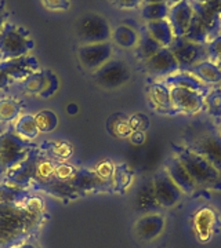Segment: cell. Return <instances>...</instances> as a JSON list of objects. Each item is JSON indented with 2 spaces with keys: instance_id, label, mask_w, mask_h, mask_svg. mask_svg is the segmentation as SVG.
<instances>
[{
  "instance_id": "cell-53",
  "label": "cell",
  "mask_w": 221,
  "mask_h": 248,
  "mask_svg": "<svg viewBox=\"0 0 221 248\" xmlns=\"http://www.w3.org/2000/svg\"><path fill=\"white\" fill-rule=\"evenodd\" d=\"M217 63H219V65H220V66H221V55H220V58L217 60Z\"/></svg>"
},
{
  "instance_id": "cell-46",
  "label": "cell",
  "mask_w": 221,
  "mask_h": 248,
  "mask_svg": "<svg viewBox=\"0 0 221 248\" xmlns=\"http://www.w3.org/2000/svg\"><path fill=\"white\" fill-rule=\"evenodd\" d=\"M13 84H14V81L10 79L9 76L3 72V69L0 68V90H7Z\"/></svg>"
},
{
  "instance_id": "cell-8",
  "label": "cell",
  "mask_w": 221,
  "mask_h": 248,
  "mask_svg": "<svg viewBox=\"0 0 221 248\" xmlns=\"http://www.w3.org/2000/svg\"><path fill=\"white\" fill-rule=\"evenodd\" d=\"M132 79L130 66L122 60L111 58L101 68L93 72L94 83L105 90H115L123 87Z\"/></svg>"
},
{
  "instance_id": "cell-22",
  "label": "cell",
  "mask_w": 221,
  "mask_h": 248,
  "mask_svg": "<svg viewBox=\"0 0 221 248\" xmlns=\"http://www.w3.org/2000/svg\"><path fill=\"white\" fill-rule=\"evenodd\" d=\"M134 207H136V211L141 215L148 213H162L155 199L152 179H147L138 186L136 197H134Z\"/></svg>"
},
{
  "instance_id": "cell-40",
  "label": "cell",
  "mask_w": 221,
  "mask_h": 248,
  "mask_svg": "<svg viewBox=\"0 0 221 248\" xmlns=\"http://www.w3.org/2000/svg\"><path fill=\"white\" fill-rule=\"evenodd\" d=\"M93 171L96 172L101 181H104L105 184L109 185L111 187V179H112V175H114V171H115V163L112 160L109 159H104L101 161H98L97 164L94 166Z\"/></svg>"
},
{
  "instance_id": "cell-43",
  "label": "cell",
  "mask_w": 221,
  "mask_h": 248,
  "mask_svg": "<svg viewBox=\"0 0 221 248\" xmlns=\"http://www.w3.org/2000/svg\"><path fill=\"white\" fill-rule=\"evenodd\" d=\"M40 3L50 11H68L71 9V0H40Z\"/></svg>"
},
{
  "instance_id": "cell-21",
  "label": "cell",
  "mask_w": 221,
  "mask_h": 248,
  "mask_svg": "<svg viewBox=\"0 0 221 248\" xmlns=\"http://www.w3.org/2000/svg\"><path fill=\"white\" fill-rule=\"evenodd\" d=\"M162 80L168 84L169 87L194 90V91L202 93V94H206L210 90L209 86H206L204 81H201L195 75H192L189 71H186V69H178L177 72L169 75L168 78Z\"/></svg>"
},
{
  "instance_id": "cell-37",
  "label": "cell",
  "mask_w": 221,
  "mask_h": 248,
  "mask_svg": "<svg viewBox=\"0 0 221 248\" xmlns=\"http://www.w3.org/2000/svg\"><path fill=\"white\" fill-rule=\"evenodd\" d=\"M44 87V72L43 69L31 73L21 81V89L28 95H39Z\"/></svg>"
},
{
  "instance_id": "cell-2",
  "label": "cell",
  "mask_w": 221,
  "mask_h": 248,
  "mask_svg": "<svg viewBox=\"0 0 221 248\" xmlns=\"http://www.w3.org/2000/svg\"><path fill=\"white\" fill-rule=\"evenodd\" d=\"M180 143L212 163L221 172V133L210 119H198L188 124Z\"/></svg>"
},
{
  "instance_id": "cell-25",
  "label": "cell",
  "mask_w": 221,
  "mask_h": 248,
  "mask_svg": "<svg viewBox=\"0 0 221 248\" xmlns=\"http://www.w3.org/2000/svg\"><path fill=\"white\" fill-rule=\"evenodd\" d=\"M40 151L46 153L49 157L55 163H65L69 161L75 153V148L71 142L67 140H57V141H46L39 145Z\"/></svg>"
},
{
  "instance_id": "cell-45",
  "label": "cell",
  "mask_w": 221,
  "mask_h": 248,
  "mask_svg": "<svg viewBox=\"0 0 221 248\" xmlns=\"http://www.w3.org/2000/svg\"><path fill=\"white\" fill-rule=\"evenodd\" d=\"M132 145L134 146H141L142 143H145L147 141V133H142V131H132L130 137L127 138Z\"/></svg>"
},
{
  "instance_id": "cell-54",
  "label": "cell",
  "mask_w": 221,
  "mask_h": 248,
  "mask_svg": "<svg viewBox=\"0 0 221 248\" xmlns=\"http://www.w3.org/2000/svg\"><path fill=\"white\" fill-rule=\"evenodd\" d=\"M217 125H219V130H220V133H221V122L219 124H217Z\"/></svg>"
},
{
  "instance_id": "cell-35",
  "label": "cell",
  "mask_w": 221,
  "mask_h": 248,
  "mask_svg": "<svg viewBox=\"0 0 221 248\" xmlns=\"http://www.w3.org/2000/svg\"><path fill=\"white\" fill-rule=\"evenodd\" d=\"M170 11V6L168 3H151V4H142L140 14L145 22L151 21H159V19H166Z\"/></svg>"
},
{
  "instance_id": "cell-51",
  "label": "cell",
  "mask_w": 221,
  "mask_h": 248,
  "mask_svg": "<svg viewBox=\"0 0 221 248\" xmlns=\"http://www.w3.org/2000/svg\"><path fill=\"white\" fill-rule=\"evenodd\" d=\"M166 0H142V4H151V3H165Z\"/></svg>"
},
{
  "instance_id": "cell-42",
  "label": "cell",
  "mask_w": 221,
  "mask_h": 248,
  "mask_svg": "<svg viewBox=\"0 0 221 248\" xmlns=\"http://www.w3.org/2000/svg\"><path fill=\"white\" fill-rule=\"evenodd\" d=\"M206 50H207V55L210 61L217 62L221 55V33L213 37L210 42L206 43Z\"/></svg>"
},
{
  "instance_id": "cell-28",
  "label": "cell",
  "mask_w": 221,
  "mask_h": 248,
  "mask_svg": "<svg viewBox=\"0 0 221 248\" xmlns=\"http://www.w3.org/2000/svg\"><path fill=\"white\" fill-rule=\"evenodd\" d=\"M106 131L109 135L118 140H127L132 134V128L129 124V115L123 112H115L106 119Z\"/></svg>"
},
{
  "instance_id": "cell-20",
  "label": "cell",
  "mask_w": 221,
  "mask_h": 248,
  "mask_svg": "<svg viewBox=\"0 0 221 248\" xmlns=\"http://www.w3.org/2000/svg\"><path fill=\"white\" fill-rule=\"evenodd\" d=\"M55 161L40 151L36 157L35 184L32 186V193H42L44 187L55 181Z\"/></svg>"
},
{
  "instance_id": "cell-30",
  "label": "cell",
  "mask_w": 221,
  "mask_h": 248,
  "mask_svg": "<svg viewBox=\"0 0 221 248\" xmlns=\"http://www.w3.org/2000/svg\"><path fill=\"white\" fill-rule=\"evenodd\" d=\"M13 128L19 137H22L28 141L34 142L40 135L37 124H36L35 115H31V113H21L18 116V119L13 124Z\"/></svg>"
},
{
  "instance_id": "cell-10",
  "label": "cell",
  "mask_w": 221,
  "mask_h": 248,
  "mask_svg": "<svg viewBox=\"0 0 221 248\" xmlns=\"http://www.w3.org/2000/svg\"><path fill=\"white\" fill-rule=\"evenodd\" d=\"M180 65V69H189L199 62L209 60L206 45H198L184 37H176L169 47Z\"/></svg>"
},
{
  "instance_id": "cell-41",
  "label": "cell",
  "mask_w": 221,
  "mask_h": 248,
  "mask_svg": "<svg viewBox=\"0 0 221 248\" xmlns=\"http://www.w3.org/2000/svg\"><path fill=\"white\" fill-rule=\"evenodd\" d=\"M129 124L132 131H142L147 133L151 127V120L148 116L142 112H136L133 115H129Z\"/></svg>"
},
{
  "instance_id": "cell-31",
  "label": "cell",
  "mask_w": 221,
  "mask_h": 248,
  "mask_svg": "<svg viewBox=\"0 0 221 248\" xmlns=\"http://www.w3.org/2000/svg\"><path fill=\"white\" fill-rule=\"evenodd\" d=\"M162 48V46L155 42L150 33L147 32L145 27H141L140 31V40H138V45L136 47V55H137V60H140L141 62H145L150 60L152 55L159 51Z\"/></svg>"
},
{
  "instance_id": "cell-48",
  "label": "cell",
  "mask_w": 221,
  "mask_h": 248,
  "mask_svg": "<svg viewBox=\"0 0 221 248\" xmlns=\"http://www.w3.org/2000/svg\"><path fill=\"white\" fill-rule=\"evenodd\" d=\"M78 112H79V108H78L76 104H69V105L67 107V113L69 116L78 115Z\"/></svg>"
},
{
  "instance_id": "cell-7",
  "label": "cell",
  "mask_w": 221,
  "mask_h": 248,
  "mask_svg": "<svg viewBox=\"0 0 221 248\" xmlns=\"http://www.w3.org/2000/svg\"><path fill=\"white\" fill-rule=\"evenodd\" d=\"M112 28L108 19L97 13H87L76 22V36L80 45H93L111 40Z\"/></svg>"
},
{
  "instance_id": "cell-34",
  "label": "cell",
  "mask_w": 221,
  "mask_h": 248,
  "mask_svg": "<svg viewBox=\"0 0 221 248\" xmlns=\"http://www.w3.org/2000/svg\"><path fill=\"white\" fill-rule=\"evenodd\" d=\"M29 192L21 187L11 185L9 182H0V204H18L21 203Z\"/></svg>"
},
{
  "instance_id": "cell-26",
  "label": "cell",
  "mask_w": 221,
  "mask_h": 248,
  "mask_svg": "<svg viewBox=\"0 0 221 248\" xmlns=\"http://www.w3.org/2000/svg\"><path fill=\"white\" fill-rule=\"evenodd\" d=\"M111 40H112L114 45L120 47V48L132 50V48H136L137 45H138L140 31H137L136 28L130 27V25H126V24L118 25V27L112 29Z\"/></svg>"
},
{
  "instance_id": "cell-12",
  "label": "cell",
  "mask_w": 221,
  "mask_h": 248,
  "mask_svg": "<svg viewBox=\"0 0 221 248\" xmlns=\"http://www.w3.org/2000/svg\"><path fill=\"white\" fill-rule=\"evenodd\" d=\"M76 55L80 65L86 71L96 72L114 55L112 42L93 43V45H80L76 50Z\"/></svg>"
},
{
  "instance_id": "cell-5",
  "label": "cell",
  "mask_w": 221,
  "mask_h": 248,
  "mask_svg": "<svg viewBox=\"0 0 221 248\" xmlns=\"http://www.w3.org/2000/svg\"><path fill=\"white\" fill-rule=\"evenodd\" d=\"M36 146L32 141L19 137L13 127L0 133V175H4L10 169L17 166Z\"/></svg>"
},
{
  "instance_id": "cell-27",
  "label": "cell",
  "mask_w": 221,
  "mask_h": 248,
  "mask_svg": "<svg viewBox=\"0 0 221 248\" xmlns=\"http://www.w3.org/2000/svg\"><path fill=\"white\" fill-rule=\"evenodd\" d=\"M145 29L150 33V36L158 42L162 47H170L173 43V40L176 39L171 25L169 22V19H159V21H151V22H145Z\"/></svg>"
},
{
  "instance_id": "cell-38",
  "label": "cell",
  "mask_w": 221,
  "mask_h": 248,
  "mask_svg": "<svg viewBox=\"0 0 221 248\" xmlns=\"http://www.w3.org/2000/svg\"><path fill=\"white\" fill-rule=\"evenodd\" d=\"M44 72V87L40 91V94L37 95L42 99H49L51 98L60 90V79L58 76L50 69H43Z\"/></svg>"
},
{
  "instance_id": "cell-44",
  "label": "cell",
  "mask_w": 221,
  "mask_h": 248,
  "mask_svg": "<svg viewBox=\"0 0 221 248\" xmlns=\"http://www.w3.org/2000/svg\"><path fill=\"white\" fill-rule=\"evenodd\" d=\"M118 9L134 10L142 6V0H111Z\"/></svg>"
},
{
  "instance_id": "cell-33",
  "label": "cell",
  "mask_w": 221,
  "mask_h": 248,
  "mask_svg": "<svg viewBox=\"0 0 221 248\" xmlns=\"http://www.w3.org/2000/svg\"><path fill=\"white\" fill-rule=\"evenodd\" d=\"M24 109V104L16 98H0V122H16Z\"/></svg>"
},
{
  "instance_id": "cell-1",
  "label": "cell",
  "mask_w": 221,
  "mask_h": 248,
  "mask_svg": "<svg viewBox=\"0 0 221 248\" xmlns=\"http://www.w3.org/2000/svg\"><path fill=\"white\" fill-rule=\"evenodd\" d=\"M49 213L36 214L21 203L0 204V248L28 243L44 226Z\"/></svg>"
},
{
  "instance_id": "cell-49",
  "label": "cell",
  "mask_w": 221,
  "mask_h": 248,
  "mask_svg": "<svg viewBox=\"0 0 221 248\" xmlns=\"http://www.w3.org/2000/svg\"><path fill=\"white\" fill-rule=\"evenodd\" d=\"M213 1H217V0H189L191 4H209Z\"/></svg>"
},
{
  "instance_id": "cell-18",
  "label": "cell",
  "mask_w": 221,
  "mask_h": 248,
  "mask_svg": "<svg viewBox=\"0 0 221 248\" xmlns=\"http://www.w3.org/2000/svg\"><path fill=\"white\" fill-rule=\"evenodd\" d=\"M0 68L14 83H17V81L21 83L31 73L40 69L37 60L31 55L16 58V60H1Z\"/></svg>"
},
{
  "instance_id": "cell-11",
  "label": "cell",
  "mask_w": 221,
  "mask_h": 248,
  "mask_svg": "<svg viewBox=\"0 0 221 248\" xmlns=\"http://www.w3.org/2000/svg\"><path fill=\"white\" fill-rule=\"evenodd\" d=\"M39 153V145L35 149L29 152L27 157L19 161L17 166H14L13 169H10L4 175H3V181L9 182L11 185L21 187L24 190L31 192L32 186L35 184V164L36 157Z\"/></svg>"
},
{
  "instance_id": "cell-13",
  "label": "cell",
  "mask_w": 221,
  "mask_h": 248,
  "mask_svg": "<svg viewBox=\"0 0 221 248\" xmlns=\"http://www.w3.org/2000/svg\"><path fill=\"white\" fill-rule=\"evenodd\" d=\"M147 99L150 108L158 115L180 116L171 101L170 87L163 80H153L147 86Z\"/></svg>"
},
{
  "instance_id": "cell-32",
  "label": "cell",
  "mask_w": 221,
  "mask_h": 248,
  "mask_svg": "<svg viewBox=\"0 0 221 248\" xmlns=\"http://www.w3.org/2000/svg\"><path fill=\"white\" fill-rule=\"evenodd\" d=\"M184 39L194 42L198 45H206L207 42L212 40V36L207 27L204 25V22L199 18V16L194 14V18L191 21V25L188 28L187 33L184 35Z\"/></svg>"
},
{
  "instance_id": "cell-3",
  "label": "cell",
  "mask_w": 221,
  "mask_h": 248,
  "mask_svg": "<svg viewBox=\"0 0 221 248\" xmlns=\"http://www.w3.org/2000/svg\"><path fill=\"white\" fill-rule=\"evenodd\" d=\"M171 153L181 161V164L201 190H221V172L212 163L196 155L195 152L189 151L183 143L177 142L171 143Z\"/></svg>"
},
{
  "instance_id": "cell-14",
  "label": "cell",
  "mask_w": 221,
  "mask_h": 248,
  "mask_svg": "<svg viewBox=\"0 0 221 248\" xmlns=\"http://www.w3.org/2000/svg\"><path fill=\"white\" fill-rule=\"evenodd\" d=\"M170 93L178 115L198 116L204 113V94L180 87H170Z\"/></svg>"
},
{
  "instance_id": "cell-4",
  "label": "cell",
  "mask_w": 221,
  "mask_h": 248,
  "mask_svg": "<svg viewBox=\"0 0 221 248\" xmlns=\"http://www.w3.org/2000/svg\"><path fill=\"white\" fill-rule=\"evenodd\" d=\"M35 47L31 32L25 27L6 22L0 31V55L3 60L27 57Z\"/></svg>"
},
{
  "instance_id": "cell-9",
  "label": "cell",
  "mask_w": 221,
  "mask_h": 248,
  "mask_svg": "<svg viewBox=\"0 0 221 248\" xmlns=\"http://www.w3.org/2000/svg\"><path fill=\"white\" fill-rule=\"evenodd\" d=\"M151 179H152L155 199H156V203L159 205L160 211L171 210L183 202L184 193L173 182V179L169 177V174L163 167L158 170Z\"/></svg>"
},
{
  "instance_id": "cell-29",
  "label": "cell",
  "mask_w": 221,
  "mask_h": 248,
  "mask_svg": "<svg viewBox=\"0 0 221 248\" xmlns=\"http://www.w3.org/2000/svg\"><path fill=\"white\" fill-rule=\"evenodd\" d=\"M204 113L213 123L219 124L221 122V86L210 87L204 94Z\"/></svg>"
},
{
  "instance_id": "cell-16",
  "label": "cell",
  "mask_w": 221,
  "mask_h": 248,
  "mask_svg": "<svg viewBox=\"0 0 221 248\" xmlns=\"http://www.w3.org/2000/svg\"><path fill=\"white\" fill-rule=\"evenodd\" d=\"M144 69L159 80L168 78L169 75L180 69V65L174 58L171 50L169 47H162L158 53L152 55L148 61L144 62Z\"/></svg>"
},
{
  "instance_id": "cell-47",
  "label": "cell",
  "mask_w": 221,
  "mask_h": 248,
  "mask_svg": "<svg viewBox=\"0 0 221 248\" xmlns=\"http://www.w3.org/2000/svg\"><path fill=\"white\" fill-rule=\"evenodd\" d=\"M7 18H9V10H7L6 3L1 0L0 1V31H1L3 25L7 22Z\"/></svg>"
},
{
  "instance_id": "cell-19",
  "label": "cell",
  "mask_w": 221,
  "mask_h": 248,
  "mask_svg": "<svg viewBox=\"0 0 221 248\" xmlns=\"http://www.w3.org/2000/svg\"><path fill=\"white\" fill-rule=\"evenodd\" d=\"M194 14L195 11L189 0H181L180 3L170 7L168 19L171 25L174 37H184L188 28L191 25Z\"/></svg>"
},
{
  "instance_id": "cell-56",
  "label": "cell",
  "mask_w": 221,
  "mask_h": 248,
  "mask_svg": "<svg viewBox=\"0 0 221 248\" xmlns=\"http://www.w3.org/2000/svg\"><path fill=\"white\" fill-rule=\"evenodd\" d=\"M1 60H3V57H1V55H0V61H1Z\"/></svg>"
},
{
  "instance_id": "cell-39",
  "label": "cell",
  "mask_w": 221,
  "mask_h": 248,
  "mask_svg": "<svg viewBox=\"0 0 221 248\" xmlns=\"http://www.w3.org/2000/svg\"><path fill=\"white\" fill-rule=\"evenodd\" d=\"M78 170H79V167L73 166L69 161L57 163L55 164V179L71 185L72 179L76 177V174H78Z\"/></svg>"
},
{
  "instance_id": "cell-50",
  "label": "cell",
  "mask_w": 221,
  "mask_h": 248,
  "mask_svg": "<svg viewBox=\"0 0 221 248\" xmlns=\"http://www.w3.org/2000/svg\"><path fill=\"white\" fill-rule=\"evenodd\" d=\"M13 248H39L36 244H34V243H24V244H21V246H17V247H13Z\"/></svg>"
},
{
  "instance_id": "cell-17",
  "label": "cell",
  "mask_w": 221,
  "mask_h": 248,
  "mask_svg": "<svg viewBox=\"0 0 221 248\" xmlns=\"http://www.w3.org/2000/svg\"><path fill=\"white\" fill-rule=\"evenodd\" d=\"M163 169L166 170V172L169 174V177L173 179V182L181 189L184 196H195L201 192L199 186L195 184L194 179L191 178L188 171L181 164V161L177 159L173 153H171V156H169L168 159L165 160Z\"/></svg>"
},
{
  "instance_id": "cell-15",
  "label": "cell",
  "mask_w": 221,
  "mask_h": 248,
  "mask_svg": "<svg viewBox=\"0 0 221 248\" xmlns=\"http://www.w3.org/2000/svg\"><path fill=\"white\" fill-rule=\"evenodd\" d=\"M168 219L163 213L142 214L133 226V233L142 243H151L163 233Z\"/></svg>"
},
{
  "instance_id": "cell-6",
  "label": "cell",
  "mask_w": 221,
  "mask_h": 248,
  "mask_svg": "<svg viewBox=\"0 0 221 248\" xmlns=\"http://www.w3.org/2000/svg\"><path fill=\"white\" fill-rule=\"evenodd\" d=\"M191 225L195 239L201 244H207L221 232L220 211L213 205L204 204L194 211Z\"/></svg>"
},
{
  "instance_id": "cell-24",
  "label": "cell",
  "mask_w": 221,
  "mask_h": 248,
  "mask_svg": "<svg viewBox=\"0 0 221 248\" xmlns=\"http://www.w3.org/2000/svg\"><path fill=\"white\" fill-rule=\"evenodd\" d=\"M136 174L127 163H115V171L111 179V193L126 195L133 186Z\"/></svg>"
},
{
  "instance_id": "cell-36",
  "label": "cell",
  "mask_w": 221,
  "mask_h": 248,
  "mask_svg": "<svg viewBox=\"0 0 221 248\" xmlns=\"http://www.w3.org/2000/svg\"><path fill=\"white\" fill-rule=\"evenodd\" d=\"M35 120L40 134L53 133L60 123L57 113L50 110V109H43V110L37 112L35 115Z\"/></svg>"
},
{
  "instance_id": "cell-23",
  "label": "cell",
  "mask_w": 221,
  "mask_h": 248,
  "mask_svg": "<svg viewBox=\"0 0 221 248\" xmlns=\"http://www.w3.org/2000/svg\"><path fill=\"white\" fill-rule=\"evenodd\" d=\"M195 75L201 81H204L209 87H217L221 86V66L217 62L204 60L194 65L192 68L186 69Z\"/></svg>"
},
{
  "instance_id": "cell-52",
  "label": "cell",
  "mask_w": 221,
  "mask_h": 248,
  "mask_svg": "<svg viewBox=\"0 0 221 248\" xmlns=\"http://www.w3.org/2000/svg\"><path fill=\"white\" fill-rule=\"evenodd\" d=\"M181 0H166V3H168L169 6L171 7V6H174V4H177V3H180Z\"/></svg>"
},
{
  "instance_id": "cell-55",
  "label": "cell",
  "mask_w": 221,
  "mask_h": 248,
  "mask_svg": "<svg viewBox=\"0 0 221 248\" xmlns=\"http://www.w3.org/2000/svg\"><path fill=\"white\" fill-rule=\"evenodd\" d=\"M220 27H221V7H220Z\"/></svg>"
}]
</instances>
